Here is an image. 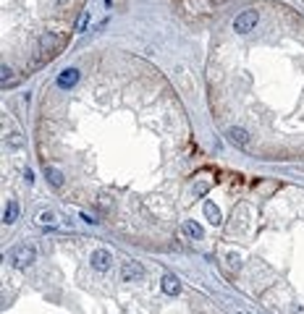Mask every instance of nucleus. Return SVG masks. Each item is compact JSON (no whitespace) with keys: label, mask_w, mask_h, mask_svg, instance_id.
<instances>
[{"label":"nucleus","mask_w":304,"mask_h":314,"mask_svg":"<svg viewBox=\"0 0 304 314\" xmlns=\"http://www.w3.org/2000/svg\"><path fill=\"white\" fill-rule=\"evenodd\" d=\"M63 34H53V31H48V34H42L40 42H37V60H50L53 55L60 53V47H63Z\"/></svg>","instance_id":"1"},{"label":"nucleus","mask_w":304,"mask_h":314,"mask_svg":"<svg viewBox=\"0 0 304 314\" xmlns=\"http://www.w3.org/2000/svg\"><path fill=\"white\" fill-rule=\"evenodd\" d=\"M257 21H260V16H257L254 8L244 11V13H239L236 19H234V31H239V34H247V31H252L257 26Z\"/></svg>","instance_id":"2"},{"label":"nucleus","mask_w":304,"mask_h":314,"mask_svg":"<svg viewBox=\"0 0 304 314\" xmlns=\"http://www.w3.org/2000/svg\"><path fill=\"white\" fill-rule=\"evenodd\" d=\"M34 249L32 246H16V249H13L11 251V262H13V267H19V270H24V267H29V264H32L34 262Z\"/></svg>","instance_id":"3"},{"label":"nucleus","mask_w":304,"mask_h":314,"mask_svg":"<svg viewBox=\"0 0 304 314\" xmlns=\"http://www.w3.org/2000/svg\"><path fill=\"white\" fill-rule=\"evenodd\" d=\"M121 278H124V283H142L144 280V267L139 262H124L121 264Z\"/></svg>","instance_id":"4"},{"label":"nucleus","mask_w":304,"mask_h":314,"mask_svg":"<svg viewBox=\"0 0 304 314\" xmlns=\"http://www.w3.org/2000/svg\"><path fill=\"white\" fill-rule=\"evenodd\" d=\"M89 262H92L95 270L105 272V270L110 267V251H108V249H95V251H92V257H89Z\"/></svg>","instance_id":"5"},{"label":"nucleus","mask_w":304,"mask_h":314,"mask_svg":"<svg viewBox=\"0 0 304 314\" xmlns=\"http://www.w3.org/2000/svg\"><path fill=\"white\" fill-rule=\"evenodd\" d=\"M228 141H231V144H236V147H247L249 144V131L247 129H241V126H234V129H228Z\"/></svg>","instance_id":"6"},{"label":"nucleus","mask_w":304,"mask_h":314,"mask_svg":"<svg viewBox=\"0 0 304 314\" xmlns=\"http://www.w3.org/2000/svg\"><path fill=\"white\" fill-rule=\"evenodd\" d=\"M76 82H79V71H76V68H66V71H60V76H58V87H63V89L73 87Z\"/></svg>","instance_id":"7"},{"label":"nucleus","mask_w":304,"mask_h":314,"mask_svg":"<svg viewBox=\"0 0 304 314\" xmlns=\"http://www.w3.org/2000/svg\"><path fill=\"white\" fill-rule=\"evenodd\" d=\"M16 217H19V204L11 199V202L6 204V210H3V223L11 225V223H16Z\"/></svg>","instance_id":"8"},{"label":"nucleus","mask_w":304,"mask_h":314,"mask_svg":"<svg viewBox=\"0 0 304 314\" xmlns=\"http://www.w3.org/2000/svg\"><path fill=\"white\" fill-rule=\"evenodd\" d=\"M45 176H48V181H50L55 188H60V186H63V173H60L58 168H53V165H45Z\"/></svg>","instance_id":"9"},{"label":"nucleus","mask_w":304,"mask_h":314,"mask_svg":"<svg viewBox=\"0 0 304 314\" xmlns=\"http://www.w3.org/2000/svg\"><path fill=\"white\" fill-rule=\"evenodd\" d=\"M163 291H165V293H171V296H176V293L181 291L178 278H176V275H165V278H163Z\"/></svg>","instance_id":"10"},{"label":"nucleus","mask_w":304,"mask_h":314,"mask_svg":"<svg viewBox=\"0 0 304 314\" xmlns=\"http://www.w3.org/2000/svg\"><path fill=\"white\" fill-rule=\"evenodd\" d=\"M205 215H207V220L212 225H220V210L212 202H205Z\"/></svg>","instance_id":"11"},{"label":"nucleus","mask_w":304,"mask_h":314,"mask_svg":"<svg viewBox=\"0 0 304 314\" xmlns=\"http://www.w3.org/2000/svg\"><path fill=\"white\" fill-rule=\"evenodd\" d=\"M184 230H186L189 236H194V239H202V236H205L202 225H200V223H194V220H186V223H184Z\"/></svg>","instance_id":"12"},{"label":"nucleus","mask_w":304,"mask_h":314,"mask_svg":"<svg viewBox=\"0 0 304 314\" xmlns=\"http://www.w3.org/2000/svg\"><path fill=\"white\" fill-rule=\"evenodd\" d=\"M0 82H3V87H13V84H16V76H13V71L8 66L0 68Z\"/></svg>","instance_id":"13"},{"label":"nucleus","mask_w":304,"mask_h":314,"mask_svg":"<svg viewBox=\"0 0 304 314\" xmlns=\"http://www.w3.org/2000/svg\"><path fill=\"white\" fill-rule=\"evenodd\" d=\"M37 223H40V225H55V212L42 210V212L37 215Z\"/></svg>","instance_id":"14"},{"label":"nucleus","mask_w":304,"mask_h":314,"mask_svg":"<svg viewBox=\"0 0 304 314\" xmlns=\"http://www.w3.org/2000/svg\"><path fill=\"white\" fill-rule=\"evenodd\" d=\"M87 24H89V11H84V13L79 16V21H76V31H84Z\"/></svg>","instance_id":"15"},{"label":"nucleus","mask_w":304,"mask_h":314,"mask_svg":"<svg viewBox=\"0 0 304 314\" xmlns=\"http://www.w3.org/2000/svg\"><path fill=\"white\" fill-rule=\"evenodd\" d=\"M228 262H231L234 267H239V257H236V254H231V257H228Z\"/></svg>","instance_id":"16"},{"label":"nucleus","mask_w":304,"mask_h":314,"mask_svg":"<svg viewBox=\"0 0 304 314\" xmlns=\"http://www.w3.org/2000/svg\"><path fill=\"white\" fill-rule=\"evenodd\" d=\"M68 3V0H55V6H66Z\"/></svg>","instance_id":"17"}]
</instances>
